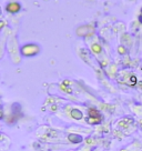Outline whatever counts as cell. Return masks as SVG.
<instances>
[{"label": "cell", "mask_w": 142, "mask_h": 151, "mask_svg": "<svg viewBox=\"0 0 142 151\" xmlns=\"http://www.w3.org/2000/svg\"><path fill=\"white\" fill-rule=\"evenodd\" d=\"M19 9H20V7H19L18 3H11V5H9L8 7H7V10L10 11V12H16Z\"/></svg>", "instance_id": "6da1fadb"}, {"label": "cell", "mask_w": 142, "mask_h": 151, "mask_svg": "<svg viewBox=\"0 0 142 151\" xmlns=\"http://www.w3.org/2000/svg\"><path fill=\"white\" fill-rule=\"evenodd\" d=\"M71 115H72V117L75 118V119H81L82 118V113L80 111H78V110H73L71 112Z\"/></svg>", "instance_id": "7a4b0ae2"}]
</instances>
